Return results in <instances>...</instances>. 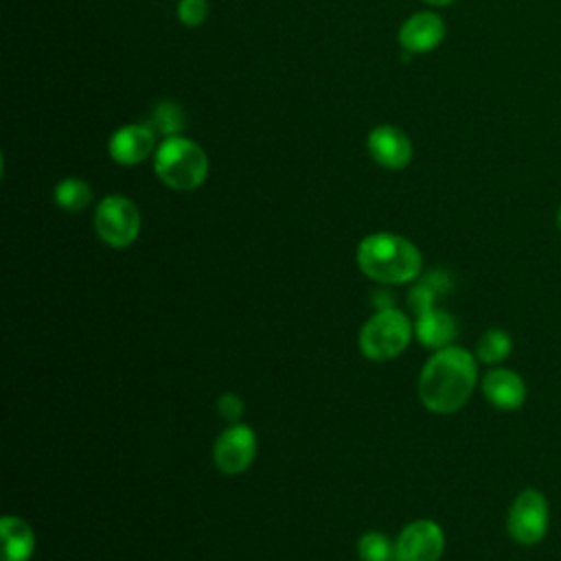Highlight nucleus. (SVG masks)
<instances>
[{
  "mask_svg": "<svg viewBox=\"0 0 561 561\" xmlns=\"http://www.w3.org/2000/svg\"><path fill=\"white\" fill-rule=\"evenodd\" d=\"M140 210L125 195H107L96 204L94 230L110 248H127L140 234Z\"/></svg>",
  "mask_w": 561,
  "mask_h": 561,
  "instance_id": "nucleus-6",
  "label": "nucleus"
},
{
  "mask_svg": "<svg viewBox=\"0 0 561 561\" xmlns=\"http://www.w3.org/2000/svg\"><path fill=\"white\" fill-rule=\"evenodd\" d=\"M359 270L383 285H401L414 280L421 274L419 248L394 232H373L357 245Z\"/></svg>",
  "mask_w": 561,
  "mask_h": 561,
  "instance_id": "nucleus-2",
  "label": "nucleus"
},
{
  "mask_svg": "<svg viewBox=\"0 0 561 561\" xmlns=\"http://www.w3.org/2000/svg\"><path fill=\"white\" fill-rule=\"evenodd\" d=\"M423 2L430 4V7H447V4H451L456 0H423Z\"/></svg>",
  "mask_w": 561,
  "mask_h": 561,
  "instance_id": "nucleus-22",
  "label": "nucleus"
},
{
  "mask_svg": "<svg viewBox=\"0 0 561 561\" xmlns=\"http://www.w3.org/2000/svg\"><path fill=\"white\" fill-rule=\"evenodd\" d=\"M256 456V436L250 425L234 423L226 427L215 445H213V460L221 473L237 476L243 473Z\"/></svg>",
  "mask_w": 561,
  "mask_h": 561,
  "instance_id": "nucleus-7",
  "label": "nucleus"
},
{
  "mask_svg": "<svg viewBox=\"0 0 561 561\" xmlns=\"http://www.w3.org/2000/svg\"><path fill=\"white\" fill-rule=\"evenodd\" d=\"M557 224H559V228H561V206H559V210H557Z\"/></svg>",
  "mask_w": 561,
  "mask_h": 561,
  "instance_id": "nucleus-23",
  "label": "nucleus"
},
{
  "mask_svg": "<svg viewBox=\"0 0 561 561\" xmlns=\"http://www.w3.org/2000/svg\"><path fill=\"white\" fill-rule=\"evenodd\" d=\"M2 552L0 561H28L35 548L33 528L15 515H4L0 522Z\"/></svg>",
  "mask_w": 561,
  "mask_h": 561,
  "instance_id": "nucleus-14",
  "label": "nucleus"
},
{
  "mask_svg": "<svg viewBox=\"0 0 561 561\" xmlns=\"http://www.w3.org/2000/svg\"><path fill=\"white\" fill-rule=\"evenodd\" d=\"M436 296H438V291L423 278L416 287H412V291H410V296H408V302H410L412 311H414L416 316H421V313L434 309Z\"/></svg>",
  "mask_w": 561,
  "mask_h": 561,
  "instance_id": "nucleus-19",
  "label": "nucleus"
},
{
  "mask_svg": "<svg viewBox=\"0 0 561 561\" xmlns=\"http://www.w3.org/2000/svg\"><path fill=\"white\" fill-rule=\"evenodd\" d=\"M478 383V357L456 344L438 348L419 375V399L434 414L458 412Z\"/></svg>",
  "mask_w": 561,
  "mask_h": 561,
  "instance_id": "nucleus-1",
  "label": "nucleus"
},
{
  "mask_svg": "<svg viewBox=\"0 0 561 561\" xmlns=\"http://www.w3.org/2000/svg\"><path fill=\"white\" fill-rule=\"evenodd\" d=\"M550 528V504L539 489L519 491L506 515V530L519 546H535L543 541Z\"/></svg>",
  "mask_w": 561,
  "mask_h": 561,
  "instance_id": "nucleus-5",
  "label": "nucleus"
},
{
  "mask_svg": "<svg viewBox=\"0 0 561 561\" xmlns=\"http://www.w3.org/2000/svg\"><path fill=\"white\" fill-rule=\"evenodd\" d=\"M412 333L414 324L403 311L394 307L377 309L359 331V351L373 362H386L405 351Z\"/></svg>",
  "mask_w": 561,
  "mask_h": 561,
  "instance_id": "nucleus-4",
  "label": "nucleus"
},
{
  "mask_svg": "<svg viewBox=\"0 0 561 561\" xmlns=\"http://www.w3.org/2000/svg\"><path fill=\"white\" fill-rule=\"evenodd\" d=\"M482 394L495 410L513 412L524 405L528 390L519 373L497 366L482 377Z\"/></svg>",
  "mask_w": 561,
  "mask_h": 561,
  "instance_id": "nucleus-12",
  "label": "nucleus"
},
{
  "mask_svg": "<svg viewBox=\"0 0 561 561\" xmlns=\"http://www.w3.org/2000/svg\"><path fill=\"white\" fill-rule=\"evenodd\" d=\"M366 149L379 167L390 169V171H399V169L408 167L412 160L410 136L403 129L388 125V123L370 129V134L366 138Z\"/></svg>",
  "mask_w": 561,
  "mask_h": 561,
  "instance_id": "nucleus-10",
  "label": "nucleus"
},
{
  "mask_svg": "<svg viewBox=\"0 0 561 561\" xmlns=\"http://www.w3.org/2000/svg\"><path fill=\"white\" fill-rule=\"evenodd\" d=\"M445 22L434 11H416L399 28V44L405 53L419 55L434 50L445 39Z\"/></svg>",
  "mask_w": 561,
  "mask_h": 561,
  "instance_id": "nucleus-11",
  "label": "nucleus"
},
{
  "mask_svg": "<svg viewBox=\"0 0 561 561\" xmlns=\"http://www.w3.org/2000/svg\"><path fill=\"white\" fill-rule=\"evenodd\" d=\"M149 123L153 125V129L158 134L169 138V136H180L182 134L186 116H184V110H182L180 103H175V101H160V103L153 105Z\"/></svg>",
  "mask_w": 561,
  "mask_h": 561,
  "instance_id": "nucleus-17",
  "label": "nucleus"
},
{
  "mask_svg": "<svg viewBox=\"0 0 561 561\" xmlns=\"http://www.w3.org/2000/svg\"><path fill=\"white\" fill-rule=\"evenodd\" d=\"M357 552L362 561H401L397 554V543H392L383 533L370 530L359 537Z\"/></svg>",
  "mask_w": 561,
  "mask_h": 561,
  "instance_id": "nucleus-18",
  "label": "nucleus"
},
{
  "mask_svg": "<svg viewBox=\"0 0 561 561\" xmlns=\"http://www.w3.org/2000/svg\"><path fill=\"white\" fill-rule=\"evenodd\" d=\"M511 351H513V340L500 327L486 329L476 344V357L482 364H500L511 355Z\"/></svg>",
  "mask_w": 561,
  "mask_h": 561,
  "instance_id": "nucleus-16",
  "label": "nucleus"
},
{
  "mask_svg": "<svg viewBox=\"0 0 561 561\" xmlns=\"http://www.w3.org/2000/svg\"><path fill=\"white\" fill-rule=\"evenodd\" d=\"M53 199L68 213H79L92 202V188L81 178H64L53 191Z\"/></svg>",
  "mask_w": 561,
  "mask_h": 561,
  "instance_id": "nucleus-15",
  "label": "nucleus"
},
{
  "mask_svg": "<svg viewBox=\"0 0 561 561\" xmlns=\"http://www.w3.org/2000/svg\"><path fill=\"white\" fill-rule=\"evenodd\" d=\"M414 335L419 337V342H423V346L438 351V348L449 346L456 340L458 324L451 313L434 307V309L416 316Z\"/></svg>",
  "mask_w": 561,
  "mask_h": 561,
  "instance_id": "nucleus-13",
  "label": "nucleus"
},
{
  "mask_svg": "<svg viewBox=\"0 0 561 561\" xmlns=\"http://www.w3.org/2000/svg\"><path fill=\"white\" fill-rule=\"evenodd\" d=\"M217 412L221 419H226L228 423H237L243 414V401L241 397H237L234 392H224L217 399Z\"/></svg>",
  "mask_w": 561,
  "mask_h": 561,
  "instance_id": "nucleus-21",
  "label": "nucleus"
},
{
  "mask_svg": "<svg viewBox=\"0 0 561 561\" xmlns=\"http://www.w3.org/2000/svg\"><path fill=\"white\" fill-rule=\"evenodd\" d=\"M153 171L173 191H195L208 175V156L195 140L182 134L169 136L156 147Z\"/></svg>",
  "mask_w": 561,
  "mask_h": 561,
  "instance_id": "nucleus-3",
  "label": "nucleus"
},
{
  "mask_svg": "<svg viewBox=\"0 0 561 561\" xmlns=\"http://www.w3.org/2000/svg\"><path fill=\"white\" fill-rule=\"evenodd\" d=\"M394 543L401 561H438L445 550V533L432 519H414Z\"/></svg>",
  "mask_w": 561,
  "mask_h": 561,
  "instance_id": "nucleus-9",
  "label": "nucleus"
},
{
  "mask_svg": "<svg viewBox=\"0 0 561 561\" xmlns=\"http://www.w3.org/2000/svg\"><path fill=\"white\" fill-rule=\"evenodd\" d=\"M158 131L147 123H129L118 127L107 140V153L116 164L134 167L156 153Z\"/></svg>",
  "mask_w": 561,
  "mask_h": 561,
  "instance_id": "nucleus-8",
  "label": "nucleus"
},
{
  "mask_svg": "<svg viewBox=\"0 0 561 561\" xmlns=\"http://www.w3.org/2000/svg\"><path fill=\"white\" fill-rule=\"evenodd\" d=\"M208 15L206 0H180L178 2V20L184 26H199Z\"/></svg>",
  "mask_w": 561,
  "mask_h": 561,
  "instance_id": "nucleus-20",
  "label": "nucleus"
}]
</instances>
